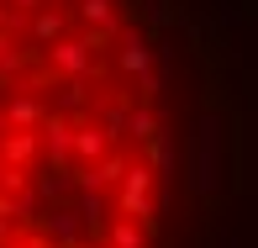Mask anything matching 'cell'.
<instances>
[{"label": "cell", "mask_w": 258, "mask_h": 248, "mask_svg": "<svg viewBox=\"0 0 258 248\" xmlns=\"http://www.w3.org/2000/svg\"><path fill=\"white\" fill-rule=\"evenodd\" d=\"M6 248H11V243H6Z\"/></svg>", "instance_id": "cell-5"}, {"label": "cell", "mask_w": 258, "mask_h": 248, "mask_svg": "<svg viewBox=\"0 0 258 248\" xmlns=\"http://www.w3.org/2000/svg\"><path fill=\"white\" fill-rule=\"evenodd\" d=\"M148 248H153V243H148Z\"/></svg>", "instance_id": "cell-4"}, {"label": "cell", "mask_w": 258, "mask_h": 248, "mask_svg": "<svg viewBox=\"0 0 258 248\" xmlns=\"http://www.w3.org/2000/svg\"><path fill=\"white\" fill-rule=\"evenodd\" d=\"M216 248H237V243H232V238H221V243H216Z\"/></svg>", "instance_id": "cell-3"}, {"label": "cell", "mask_w": 258, "mask_h": 248, "mask_svg": "<svg viewBox=\"0 0 258 248\" xmlns=\"http://www.w3.org/2000/svg\"><path fill=\"white\" fill-rule=\"evenodd\" d=\"M111 243L116 248H148V232L137 227V217H116L111 222Z\"/></svg>", "instance_id": "cell-2"}, {"label": "cell", "mask_w": 258, "mask_h": 248, "mask_svg": "<svg viewBox=\"0 0 258 248\" xmlns=\"http://www.w3.org/2000/svg\"><path fill=\"white\" fill-rule=\"evenodd\" d=\"M221 148H227V132H221V116L201 111L190 122V137H184V164H190V190L201 201L221 195Z\"/></svg>", "instance_id": "cell-1"}]
</instances>
